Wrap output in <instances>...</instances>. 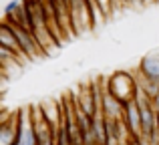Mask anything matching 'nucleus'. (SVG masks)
Returning <instances> with one entry per match:
<instances>
[{
    "instance_id": "7ed1b4c3",
    "label": "nucleus",
    "mask_w": 159,
    "mask_h": 145,
    "mask_svg": "<svg viewBox=\"0 0 159 145\" xmlns=\"http://www.w3.org/2000/svg\"><path fill=\"white\" fill-rule=\"evenodd\" d=\"M0 44H2V47H6V48H10V51L18 57V59L28 61V57L24 55V51H22V47H20L18 39L14 36V32L10 30V26H8L4 20H2V24H0Z\"/></svg>"
},
{
    "instance_id": "1a4fd4ad",
    "label": "nucleus",
    "mask_w": 159,
    "mask_h": 145,
    "mask_svg": "<svg viewBox=\"0 0 159 145\" xmlns=\"http://www.w3.org/2000/svg\"><path fill=\"white\" fill-rule=\"evenodd\" d=\"M131 2H133V4H139V2H143V0H131Z\"/></svg>"
},
{
    "instance_id": "f03ea898",
    "label": "nucleus",
    "mask_w": 159,
    "mask_h": 145,
    "mask_svg": "<svg viewBox=\"0 0 159 145\" xmlns=\"http://www.w3.org/2000/svg\"><path fill=\"white\" fill-rule=\"evenodd\" d=\"M123 123L125 127L129 129L131 137H137V139H143V125H141V109L135 101L127 103L123 107Z\"/></svg>"
},
{
    "instance_id": "423d86ee",
    "label": "nucleus",
    "mask_w": 159,
    "mask_h": 145,
    "mask_svg": "<svg viewBox=\"0 0 159 145\" xmlns=\"http://www.w3.org/2000/svg\"><path fill=\"white\" fill-rule=\"evenodd\" d=\"M20 6H22V0H10V2L4 6V14H6V16H12Z\"/></svg>"
},
{
    "instance_id": "39448f33",
    "label": "nucleus",
    "mask_w": 159,
    "mask_h": 145,
    "mask_svg": "<svg viewBox=\"0 0 159 145\" xmlns=\"http://www.w3.org/2000/svg\"><path fill=\"white\" fill-rule=\"evenodd\" d=\"M139 71L145 75L147 79L151 81H157L159 83V57H145L139 65Z\"/></svg>"
},
{
    "instance_id": "20e7f679",
    "label": "nucleus",
    "mask_w": 159,
    "mask_h": 145,
    "mask_svg": "<svg viewBox=\"0 0 159 145\" xmlns=\"http://www.w3.org/2000/svg\"><path fill=\"white\" fill-rule=\"evenodd\" d=\"M91 129H93L97 145H113L111 137H109V131H107V117H103V115L93 117V127Z\"/></svg>"
},
{
    "instance_id": "0eeeda50",
    "label": "nucleus",
    "mask_w": 159,
    "mask_h": 145,
    "mask_svg": "<svg viewBox=\"0 0 159 145\" xmlns=\"http://www.w3.org/2000/svg\"><path fill=\"white\" fill-rule=\"evenodd\" d=\"M97 2H99V6H101V10H103V14H105V16L113 12V4H115L113 0H97Z\"/></svg>"
},
{
    "instance_id": "f257e3e1",
    "label": "nucleus",
    "mask_w": 159,
    "mask_h": 145,
    "mask_svg": "<svg viewBox=\"0 0 159 145\" xmlns=\"http://www.w3.org/2000/svg\"><path fill=\"white\" fill-rule=\"evenodd\" d=\"M107 85H109V91L123 103V107L127 105V103L135 101V93H137V79H135V75L125 73V71H117V73H113L111 77L107 79Z\"/></svg>"
},
{
    "instance_id": "6e6552de",
    "label": "nucleus",
    "mask_w": 159,
    "mask_h": 145,
    "mask_svg": "<svg viewBox=\"0 0 159 145\" xmlns=\"http://www.w3.org/2000/svg\"><path fill=\"white\" fill-rule=\"evenodd\" d=\"M153 105H155V109H157V113H159V93L153 97Z\"/></svg>"
}]
</instances>
